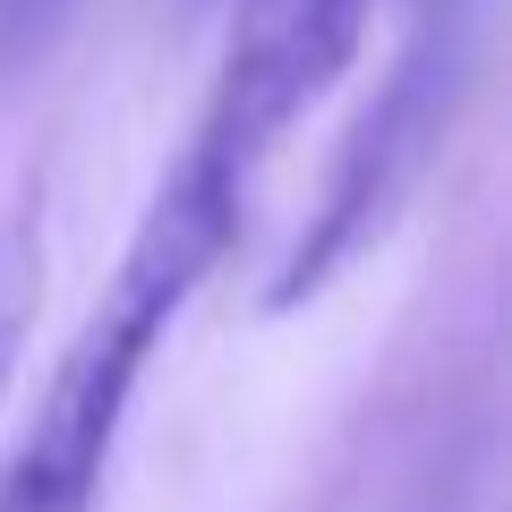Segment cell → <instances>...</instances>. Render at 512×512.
<instances>
[{"mask_svg": "<svg viewBox=\"0 0 512 512\" xmlns=\"http://www.w3.org/2000/svg\"><path fill=\"white\" fill-rule=\"evenodd\" d=\"M239 188L248 180L214 146H188V163L154 188L146 222H137V239L120 256L111 299L69 342V359H60L26 444L0 470V512H94L111 444H120V419H128V393L146 376V350L163 342V325L197 299V282L214 274V256L231 248Z\"/></svg>", "mask_w": 512, "mask_h": 512, "instance_id": "obj_1", "label": "cell"}, {"mask_svg": "<svg viewBox=\"0 0 512 512\" xmlns=\"http://www.w3.org/2000/svg\"><path fill=\"white\" fill-rule=\"evenodd\" d=\"M461 60H470V43H461V18H453L393 69L384 103L350 128V154H342V171H333V197H325V214H316V231L291 248V265H282V282H274V308L308 299L316 282H325L367 231H384V214L419 188L427 154L444 146V120H453Z\"/></svg>", "mask_w": 512, "mask_h": 512, "instance_id": "obj_2", "label": "cell"}, {"mask_svg": "<svg viewBox=\"0 0 512 512\" xmlns=\"http://www.w3.org/2000/svg\"><path fill=\"white\" fill-rule=\"evenodd\" d=\"M359 18H367V0H248V9H239L222 103H214V120H205L197 146H214L222 163L248 180V163L282 137V120L350 60Z\"/></svg>", "mask_w": 512, "mask_h": 512, "instance_id": "obj_3", "label": "cell"}, {"mask_svg": "<svg viewBox=\"0 0 512 512\" xmlns=\"http://www.w3.org/2000/svg\"><path fill=\"white\" fill-rule=\"evenodd\" d=\"M69 9H77V0H0V77L35 69V60L60 43Z\"/></svg>", "mask_w": 512, "mask_h": 512, "instance_id": "obj_4", "label": "cell"}, {"mask_svg": "<svg viewBox=\"0 0 512 512\" xmlns=\"http://www.w3.org/2000/svg\"><path fill=\"white\" fill-rule=\"evenodd\" d=\"M9 342H18V333H9V325H0V384H9Z\"/></svg>", "mask_w": 512, "mask_h": 512, "instance_id": "obj_5", "label": "cell"}]
</instances>
